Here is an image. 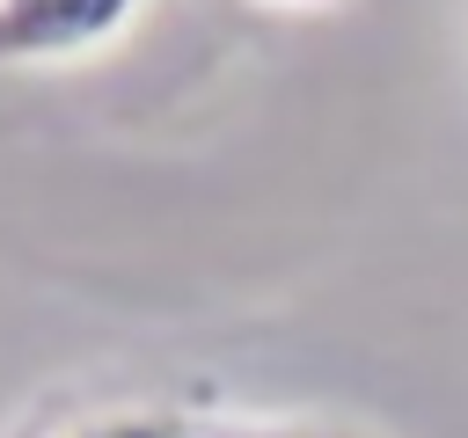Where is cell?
Returning a JSON list of instances; mask_svg holds the SVG:
<instances>
[{
  "label": "cell",
  "mask_w": 468,
  "mask_h": 438,
  "mask_svg": "<svg viewBox=\"0 0 468 438\" xmlns=\"http://www.w3.org/2000/svg\"><path fill=\"white\" fill-rule=\"evenodd\" d=\"M58 438H205V423H190L176 409H110V416H88Z\"/></svg>",
  "instance_id": "7a4b0ae2"
},
{
  "label": "cell",
  "mask_w": 468,
  "mask_h": 438,
  "mask_svg": "<svg viewBox=\"0 0 468 438\" xmlns=\"http://www.w3.org/2000/svg\"><path fill=\"white\" fill-rule=\"evenodd\" d=\"M249 7H263V15H329L344 0H249Z\"/></svg>",
  "instance_id": "277c9868"
},
{
  "label": "cell",
  "mask_w": 468,
  "mask_h": 438,
  "mask_svg": "<svg viewBox=\"0 0 468 438\" xmlns=\"http://www.w3.org/2000/svg\"><path fill=\"white\" fill-rule=\"evenodd\" d=\"M205 438H380V431H358V423H314V416H300V423H219V431H205Z\"/></svg>",
  "instance_id": "3957f363"
},
{
  "label": "cell",
  "mask_w": 468,
  "mask_h": 438,
  "mask_svg": "<svg viewBox=\"0 0 468 438\" xmlns=\"http://www.w3.org/2000/svg\"><path fill=\"white\" fill-rule=\"evenodd\" d=\"M146 0H0V66H66L117 44Z\"/></svg>",
  "instance_id": "6da1fadb"
}]
</instances>
